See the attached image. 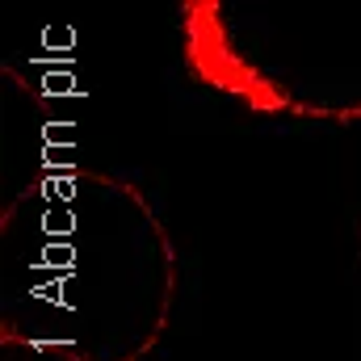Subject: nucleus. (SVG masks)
Listing matches in <instances>:
<instances>
[{
	"label": "nucleus",
	"mask_w": 361,
	"mask_h": 361,
	"mask_svg": "<svg viewBox=\"0 0 361 361\" xmlns=\"http://www.w3.org/2000/svg\"><path fill=\"white\" fill-rule=\"evenodd\" d=\"M173 298V240L135 185L47 169L0 210V341L72 361H143Z\"/></svg>",
	"instance_id": "obj_1"
},
{
	"label": "nucleus",
	"mask_w": 361,
	"mask_h": 361,
	"mask_svg": "<svg viewBox=\"0 0 361 361\" xmlns=\"http://www.w3.org/2000/svg\"><path fill=\"white\" fill-rule=\"evenodd\" d=\"M185 59L219 92L294 118H361V0H189Z\"/></svg>",
	"instance_id": "obj_2"
},
{
	"label": "nucleus",
	"mask_w": 361,
	"mask_h": 361,
	"mask_svg": "<svg viewBox=\"0 0 361 361\" xmlns=\"http://www.w3.org/2000/svg\"><path fill=\"white\" fill-rule=\"evenodd\" d=\"M0 361H72V357L38 349V345H21V341H0Z\"/></svg>",
	"instance_id": "obj_3"
}]
</instances>
